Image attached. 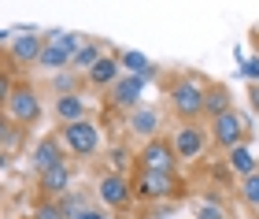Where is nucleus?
Wrapping results in <instances>:
<instances>
[{
    "mask_svg": "<svg viewBox=\"0 0 259 219\" xmlns=\"http://www.w3.org/2000/svg\"><path fill=\"white\" fill-rule=\"evenodd\" d=\"M204 89H207V82H200L196 75L178 78V82L167 89V104H170V112L178 115L182 123L200 119V115H204Z\"/></svg>",
    "mask_w": 259,
    "mask_h": 219,
    "instance_id": "obj_1",
    "label": "nucleus"
},
{
    "mask_svg": "<svg viewBox=\"0 0 259 219\" xmlns=\"http://www.w3.org/2000/svg\"><path fill=\"white\" fill-rule=\"evenodd\" d=\"M60 137H63V145H67V153L74 156V160H93L100 153V145H104V137H100V126L89 119H74V123H60Z\"/></svg>",
    "mask_w": 259,
    "mask_h": 219,
    "instance_id": "obj_2",
    "label": "nucleus"
},
{
    "mask_svg": "<svg viewBox=\"0 0 259 219\" xmlns=\"http://www.w3.org/2000/svg\"><path fill=\"white\" fill-rule=\"evenodd\" d=\"M41 112H45L41 89L30 86V82H19L15 89H11V97L4 100V115H8V119H15L19 126H33L41 119Z\"/></svg>",
    "mask_w": 259,
    "mask_h": 219,
    "instance_id": "obj_3",
    "label": "nucleus"
},
{
    "mask_svg": "<svg viewBox=\"0 0 259 219\" xmlns=\"http://www.w3.org/2000/svg\"><path fill=\"white\" fill-rule=\"evenodd\" d=\"M211 145H219L222 153H230L233 145H241L244 137H248L252 130H248V119L237 112V108H230V112H222V115H215L211 119Z\"/></svg>",
    "mask_w": 259,
    "mask_h": 219,
    "instance_id": "obj_4",
    "label": "nucleus"
},
{
    "mask_svg": "<svg viewBox=\"0 0 259 219\" xmlns=\"http://www.w3.org/2000/svg\"><path fill=\"white\" fill-rule=\"evenodd\" d=\"M134 193L141 201H170L174 193H178V175H174V171L141 167L137 178H134Z\"/></svg>",
    "mask_w": 259,
    "mask_h": 219,
    "instance_id": "obj_5",
    "label": "nucleus"
},
{
    "mask_svg": "<svg viewBox=\"0 0 259 219\" xmlns=\"http://www.w3.org/2000/svg\"><path fill=\"white\" fill-rule=\"evenodd\" d=\"M134 197H137V193H134V182H130L122 171H111V167H108V171L97 178V201L104 204V208L122 212Z\"/></svg>",
    "mask_w": 259,
    "mask_h": 219,
    "instance_id": "obj_6",
    "label": "nucleus"
},
{
    "mask_svg": "<svg viewBox=\"0 0 259 219\" xmlns=\"http://www.w3.org/2000/svg\"><path fill=\"white\" fill-rule=\"evenodd\" d=\"M174 153H178L185 164H193V160H200L207 153V141H211V130H204L196 119H189V123H182L178 130H174Z\"/></svg>",
    "mask_w": 259,
    "mask_h": 219,
    "instance_id": "obj_7",
    "label": "nucleus"
},
{
    "mask_svg": "<svg viewBox=\"0 0 259 219\" xmlns=\"http://www.w3.org/2000/svg\"><path fill=\"white\" fill-rule=\"evenodd\" d=\"M137 160H141V167H152V171H178V160H182V156L174 153V141H170V137L156 134V137H148V141L141 145Z\"/></svg>",
    "mask_w": 259,
    "mask_h": 219,
    "instance_id": "obj_8",
    "label": "nucleus"
},
{
    "mask_svg": "<svg viewBox=\"0 0 259 219\" xmlns=\"http://www.w3.org/2000/svg\"><path fill=\"white\" fill-rule=\"evenodd\" d=\"M45 41H49L45 33L19 26L15 41L8 45V67H33V63H37V56H41V49H45Z\"/></svg>",
    "mask_w": 259,
    "mask_h": 219,
    "instance_id": "obj_9",
    "label": "nucleus"
},
{
    "mask_svg": "<svg viewBox=\"0 0 259 219\" xmlns=\"http://www.w3.org/2000/svg\"><path fill=\"white\" fill-rule=\"evenodd\" d=\"M108 100H111V108L134 112V108L141 104V100H145V78L122 71V75H119V82H115V86L108 89Z\"/></svg>",
    "mask_w": 259,
    "mask_h": 219,
    "instance_id": "obj_10",
    "label": "nucleus"
},
{
    "mask_svg": "<svg viewBox=\"0 0 259 219\" xmlns=\"http://www.w3.org/2000/svg\"><path fill=\"white\" fill-rule=\"evenodd\" d=\"M63 153H67L63 137H60V134H45L41 141L30 149V167L41 175V171H49V167H56V164H63Z\"/></svg>",
    "mask_w": 259,
    "mask_h": 219,
    "instance_id": "obj_11",
    "label": "nucleus"
},
{
    "mask_svg": "<svg viewBox=\"0 0 259 219\" xmlns=\"http://www.w3.org/2000/svg\"><path fill=\"white\" fill-rule=\"evenodd\" d=\"M159 126H163V115L156 108H148V104H137L134 112L126 115V130L141 137V141H148V137H156L159 134Z\"/></svg>",
    "mask_w": 259,
    "mask_h": 219,
    "instance_id": "obj_12",
    "label": "nucleus"
},
{
    "mask_svg": "<svg viewBox=\"0 0 259 219\" xmlns=\"http://www.w3.org/2000/svg\"><path fill=\"white\" fill-rule=\"evenodd\" d=\"M126 71V67H122V60H119V52H104L100 56V60H97V67H89V71H85V78H89V86L93 89H111L115 82H119V75Z\"/></svg>",
    "mask_w": 259,
    "mask_h": 219,
    "instance_id": "obj_13",
    "label": "nucleus"
},
{
    "mask_svg": "<svg viewBox=\"0 0 259 219\" xmlns=\"http://www.w3.org/2000/svg\"><path fill=\"white\" fill-rule=\"evenodd\" d=\"M52 112H56V119H60V123L85 119V115H89V97L81 93V89H74V93H60V97H56V104H52Z\"/></svg>",
    "mask_w": 259,
    "mask_h": 219,
    "instance_id": "obj_14",
    "label": "nucleus"
},
{
    "mask_svg": "<svg viewBox=\"0 0 259 219\" xmlns=\"http://www.w3.org/2000/svg\"><path fill=\"white\" fill-rule=\"evenodd\" d=\"M37 190H41V197H63V193L70 190V167H67V160L63 164H56L49 171H41L37 175Z\"/></svg>",
    "mask_w": 259,
    "mask_h": 219,
    "instance_id": "obj_15",
    "label": "nucleus"
},
{
    "mask_svg": "<svg viewBox=\"0 0 259 219\" xmlns=\"http://www.w3.org/2000/svg\"><path fill=\"white\" fill-rule=\"evenodd\" d=\"M70 60H74V52H70L63 41H52V38H49L33 67H37V71H49V75H52V71H63V67H70Z\"/></svg>",
    "mask_w": 259,
    "mask_h": 219,
    "instance_id": "obj_16",
    "label": "nucleus"
},
{
    "mask_svg": "<svg viewBox=\"0 0 259 219\" xmlns=\"http://www.w3.org/2000/svg\"><path fill=\"white\" fill-rule=\"evenodd\" d=\"M230 108H233V93H230V86H222V82H207V89H204V115H207V119H215V115L230 112Z\"/></svg>",
    "mask_w": 259,
    "mask_h": 219,
    "instance_id": "obj_17",
    "label": "nucleus"
},
{
    "mask_svg": "<svg viewBox=\"0 0 259 219\" xmlns=\"http://www.w3.org/2000/svg\"><path fill=\"white\" fill-rule=\"evenodd\" d=\"M226 164L233 171V178H244V175H252V171H259V156L241 141V145H233L230 153H226Z\"/></svg>",
    "mask_w": 259,
    "mask_h": 219,
    "instance_id": "obj_18",
    "label": "nucleus"
},
{
    "mask_svg": "<svg viewBox=\"0 0 259 219\" xmlns=\"http://www.w3.org/2000/svg\"><path fill=\"white\" fill-rule=\"evenodd\" d=\"M119 60H122V67H126L130 75H141L145 82H152V78H159V67L152 63L145 52H137V49H122V52H119Z\"/></svg>",
    "mask_w": 259,
    "mask_h": 219,
    "instance_id": "obj_19",
    "label": "nucleus"
},
{
    "mask_svg": "<svg viewBox=\"0 0 259 219\" xmlns=\"http://www.w3.org/2000/svg\"><path fill=\"white\" fill-rule=\"evenodd\" d=\"M100 56H104V45H100L97 38H89V41H85V45H81V49L74 52V60H70V67L85 75L89 67H97V60H100Z\"/></svg>",
    "mask_w": 259,
    "mask_h": 219,
    "instance_id": "obj_20",
    "label": "nucleus"
},
{
    "mask_svg": "<svg viewBox=\"0 0 259 219\" xmlns=\"http://www.w3.org/2000/svg\"><path fill=\"white\" fill-rule=\"evenodd\" d=\"M78 75H81V71H74V67L52 71V75H49V89H52L56 97H60V93H74V89H78Z\"/></svg>",
    "mask_w": 259,
    "mask_h": 219,
    "instance_id": "obj_21",
    "label": "nucleus"
},
{
    "mask_svg": "<svg viewBox=\"0 0 259 219\" xmlns=\"http://www.w3.org/2000/svg\"><path fill=\"white\" fill-rule=\"evenodd\" d=\"M237 193H241V201L248 204L252 212H259V171H252V175H244V178H241Z\"/></svg>",
    "mask_w": 259,
    "mask_h": 219,
    "instance_id": "obj_22",
    "label": "nucleus"
},
{
    "mask_svg": "<svg viewBox=\"0 0 259 219\" xmlns=\"http://www.w3.org/2000/svg\"><path fill=\"white\" fill-rule=\"evenodd\" d=\"M33 219H70V212L63 208L60 197H45V201L37 204V212H33Z\"/></svg>",
    "mask_w": 259,
    "mask_h": 219,
    "instance_id": "obj_23",
    "label": "nucleus"
},
{
    "mask_svg": "<svg viewBox=\"0 0 259 219\" xmlns=\"http://www.w3.org/2000/svg\"><path fill=\"white\" fill-rule=\"evenodd\" d=\"M196 219H230V215H226V208H222L215 197H204L196 204Z\"/></svg>",
    "mask_w": 259,
    "mask_h": 219,
    "instance_id": "obj_24",
    "label": "nucleus"
},
{
    "mask_svg": "<svg viewBox=\"0 0 259 219\" xmlns=\"http://www.w3.org/2000/svg\"><path fill=\"white\" fill-rule=\"evenodd\" d=\"M108 164H111V171H126V164H130V149H126V145H111Z\"/></svg>",
    "mask_w": 259,
    "mask_h": 219,
    "instance_id": "obj_25",
    "label": "nucleus"
},
{
    "mask_svg": "<svg viewBox=\"0 0 259 219\" xmlns=\"http://www.w3.org/2000/svg\"><path fill=\"white\" fill-rule=\"evenodd\" d=\"M241 78H244V82H259V52L241 63Z\"/></svg>",
    "mask_w": 259,
    "mask_h": 219,
    "instance_id": "obj_26",
    "label": "nucleus"
},
{
    "mask_svg": "<svg viewBox=\"0 0 259 219\" xmlns=\"http://www.w3.org/2000/svg\"><path fill=\"white\" fill-rule=\"evenodd\" d=\"M70 219H108V212L104 208H78V212H70Z\"/></svg>",
    "mask_w": 259,
    "mask_h": 219,
    "instance_id": "obj_27",
    "label": "nucleus"
},
{
    "mask_svg": "<svg viewBox=\"0 0 259 219\" xmlns=\"http://www.w3.org/2000/svg\"><path fill=\"white\" fill-rule=\"evenodd\" d=\"M248 104L252 112H259V82H248Z\"/></svg>",
    "mask_w": 259,
    "mask_h": 219,
    "instance_id": "obj_28",
    "label": "nucleus"
},
{
    "mask_svg": "<svg viewBox=\"0 0 259 219\" xmlns=\"http://www.w3.org/2000/svg\"><path fill=\"white\" fill-rule=\"evenodd\" d=\"M30 219H33V215H30Z\"/></svg>",
    "mask_w": 259,
    "mask_h": 219,
    "instance_id": "obj_29",
    "label": "nucleus"
},
{
    "mask_svg": "<svg viewBox=\"0 0 259 219\" xmlns=\"http://www.w3.org/2000/svg\"><path fill=\"white\" fill-rule=\"evenodd\" d=\"M255 219H259V215H255Z\"/></svg>",
    "mask_w": 259,
    "mask_h": 219,
    "instance_id": "obj_30",
    "label": "nucleus"
}]
</instances>
